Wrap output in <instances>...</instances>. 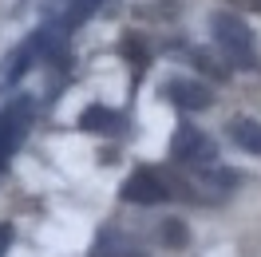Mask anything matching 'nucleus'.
<instances>
[{
	"label": "nucleus",
	"mask_w": 261,
	"mask_h": 257,
	"mask_svg": "<svg viewBox=\"0 0 261 257\" xmlns=\"http://www.w3.org/2000/svg\"><path fill=\"white\" fill-rule=\"evenodd\" d=\"M163 95L174 107H182V111H206V107H214V91L198 80H166Z\"/></svg>",
	"instance_id": "obj_7"
},
{
	"label": "nucleus",
	"mask_w": 261,
	"mask_h": 257,
	"mask_svg": "<svg viewBox=\"0 0 261 257\" xmlns=\"http://www.w3.org/2000/svg\"><path fill=\"white\" fill-rule=\"evenodd\" d=\"M186 178H190L194 202H226L242 182V174L229 170V166H194V174H186Z\"/></svg>",
	"instance_id": "obj_3"
},
{
	"label": "nucleus",
	"mask_w": 261,
	"mask_h": 257,
	"mask_svg": "<svg viewBox=\"0 0 261 257\" xmlns=\"http://www.w3.org/2000/svg\"><path fill=\"white\" fill-rule=\"evenodd\" d=\"M51 48H56V36H51V28H40V32H32V36H28V40H24L16 52H12V56H8L4 80H12V83H16L20 75H24V71H32V67L40 64V60H44Z\"/></svg>",
	"instance_id": "obj_6"
},
{
	"label": "nucleus",
	"mask_w": 261,
	"mask_h": 257,
	"mask_svg": "<svg viewBox=\"0 0 261 257\" xmlns=\"http://www.w3.org/2000/svg\"><path fill=\"white\" fill-rule=\"evenodd\" d=\"M154 241L166 245V249H182V245L190 241V229H186L182 218H163V222L154 225Z\"/></svg>",
	"instance_id": "obj_10"
},
{
	"label": "nucleus",
	"mask_w": 261,
	"mask_h": 257,
	"mask_svg": "<svg viewBox=\"0 0 261 257\" xmlns=\"http://www.w3.org/2000/svg\"><path fill=\"white\" fill-rule=\"evenodd\" d=\"M190 64H194L198 71L214 75V80H229V64H218L210 52H202V48H194V52H190Z\"/></svg>",
	"instance_id": "obj_12"
},
{
	"label": "nucleus",
	"mask_w": 261,
	"mask_h": 257,
	"mask_svg": "<svg viewBox=\"0 0 261 257\" xmlns=\"http://www.w3.org/2000/svg\"><path fill=\"white\" fill-rule=\"evenodd\" d=\"M12 238H16V229H12V225H0V257L8 253V245H12Z\"/></svg>",
	"instance_id": "obj_13"
},
{
	"label": "nucleus",
	"mask_w": 261,
	"mask_h": 257,
	"mask_svg": "<svg viewBox=\"0 0 261 257\" xmlns=\"http://www.w3.org/2000/svg\"><path fill=\"white\" fill-rule=\"evenodd\" d=\"M119 198H123V202H135V206H159V202L170 198L166 174H163V170H154V166H143V170H135V174L123 182Z\"/></svg>",
	"instance_id": "obj_5"
},
{
	"label": "nucleus",
	"mask_w": 261,
	"mask_h": 257,
	"mask_svg": "<svg viewBox=\"0 0 261 257\" xmlns=\"http://www.w3.org/2000/svg\"><path fill=\"white\" fill-rule=\"evenodd\" d=\"M229 139L242 146V150H249V155H261V123L257 119H238L229 127Z\"/></svg>",
	"instance_id": "obj_11"
},
{
	"label": "nucleus",
	"mask_w": 261,
	"mask_h": 257,
	"mask_svg": "<svg viewBox=\"0 0 261 257\" xmlns=\"http://www.w3.org/2000/svg\"><path fill=\"white\" fill-rule=\"evenodd\" d=\"M28 119H32V99L20 95L12 99L4 111H0V166L16 155V146L24 143V135H28Z\"/></svg>",
	"instance_id": "obj_4"
},
{
	"label": "nucleus",
	"mask_w": 261,
	"mask_h": 257,
	"mask_svg": "<svg viewBox=\"0 0 261 257\" xmlns=\"http://www.w3.org/2000/svg\"><path fill=\"white\" fill-rule=\"evenodd\" d=\"M119 127H123V115L103 107V103H91L80 115V131H87V135H115Z\"/></svg>",
	"instance_id": "obj_9"
},
{
	"label": "nucleus",
	"mask_w": 261,
	"mask_h": 257,
	"mask_svg": "<svg viewBox=\"0 0 261 257\" xmlns=\"http://www.w3.org/2000/svg\"><path fill=\"white\" fill-rule=\"evenodd\" d=\"M233 4H242V8H253V12H261V0H233Z\"/></svg>",
	"instance_id": "obj_14"
},
{
	"label": "nucleus",
	"mask_w": 261,
	"mask_h": 257,
	"mask_svg": "<svg viewBox=\"0 0 261 257\" xmlns=\"http://www.w3.org/2000/svg\"><path fill=\"white\" fill-rule=\"evenodd\" d=\"M91 257H150L139 241L123 234V229H115V225H103L91 241Z\"/></svg>",
	"instance_id": "obj_8"
},
{
	"label": "nucleus",
	"mask_w": 261,
	"mask_h": 257,
	"mask_svg": "<svg viewBox=\"0 0 261 257\" xmlns=\"http://www.w3.org/2000/svg\"><path fill=\"white\" fill-rule=\"evenodd\" d=\"M210 32L214 44L222 52V60L233 67H257V52H253V32L242 16L233 12H214L210 16Z\"/></svg>",
	"instance_id": "obj_1"
},
{
	"label": "nucleus",
	"mask_w": 261,
	"mask_h": 257,
	"mask_svg": "<svg viewBox=\"0 0 261 257\" xmlns=\"http://www.w3.org/2000/svg\"><path fill=\"white\" fill-rule=\"evenodd\" d=\"M170 159L178 162V166H214L218 162V143H214L210 135L194 123H182L174 131V139H170Z\"/></svg>",
	"instance_id": "obj_2"
}]
</instances>
